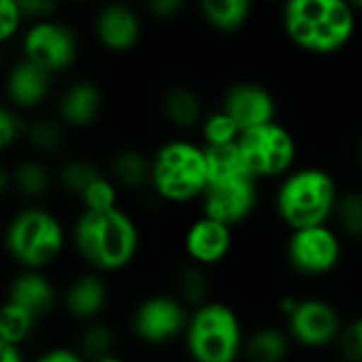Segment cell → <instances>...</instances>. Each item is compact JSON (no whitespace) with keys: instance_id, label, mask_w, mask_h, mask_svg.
<instances>
[{"instance_id":"obj_1","label":"cell","mask_w":362,"mask_h":362,"mask_svg":"<svg viewBox=\"0 0 362 362\" xmlns=\"http://www.w3.org/2000/svg\"><path fill=\"white\" fill-rule=\"evenodd\" d=\"M72 246L83 263L98 274L127 269L140 252V227L121 206L104 212H85L72 225Z\"/></svg>"},{"instance_id":"obj_2","label":"cell","mask_w":362,"mask_h":362,"mask_svg":"<svg viewBox=\"0 0 362 362\" xmlns=\"http://www.w3.org/2000/svg\"><path fill=\"white\" fill-rule=\"evenodd\" d=\"M358 13L346 0H291L282 6L288 40L312 55H333L356 34Z\"/></svg>"},{"instance_id":"obj_3","label":"cell","mask_w":362,"mask_h":362,"mask_svg":"<svg viewBox=\"0 0 362 362\" xmlns=\"http://www.w3.org/2000/svg\"><path fill=\"white\" fill-rule=\"evenodd\" d=\"M341 189L335 176L320 165H301L286 174L274 197L278 218L291 229L329 225L335 218Z\"/></svg>"},{"instance_id":"obj_4","label":"cell","mask_w":362,"mask_h":362,"mask_svg":"<svg viewBox=\"0 0 362 362\" xmlns=\"http://www.w3.org/2000/svg\"><path fill=\"white\" fill-rule=\"evenodd\" d=\"M210 185L206 146L187 138H172L153 153L151 191L168 204L202 202Z\"/></svg>"},{"instance_id":"obj_5","label":"cell","mask_w":362,"mask_h":362,"mask_svg":"<svg viewBox=\"0 0 362 362\" xmlns=\"http://www.w3.org/2000/svg\"><path fill=\"white\" fill-rule=\"evenodd\" d=\"M66 242L64 223L38 204L19 208L4 229L6 255L23 272H42L53 265L62 257Z\"/></svg>"},{"instance_id":"obj_6","label":"cell","mask_w":362,"mask_h":362,"mask_svg":"<svg viewBox=\"0 0 362 362\" xmlns=\"http://www.w3.org/2000/svg\"><path fill=\"white\" fill-rule=\"evenodd\" d=\"M185 348L193 362H240L246 333L238 312L223 301H208L191 312Z\"/></svg>"},{"instance_id":"obj_7","label":"cell","mask_w":362,"mask_h":362,"mask_svg":"<svg viewBox=\"0 0 362 362\" xmlns=\"http://www.w3.org/2000/svg\"><path fill=\"white\" fill-rule=\"evenodd\" d=\"M240 153L246 168L257 180L284 178L295 170L297 161V140L288 127L274 121L240 136Z\"/></svg>"},{"instance_id":"obj_8","label":"cell","mask_w":362,"mask_h":362,"mask_svg":"<svg viewBox=\"0 0 362 362\" xmlns=\"http://www.w3.org/2000/svg\"><path fill=\"white\" fill-rule=\"evenodd\" d=\"M284 255L291 269L299 276L325 278L339 267L344 259V240L331 225L299 229L291 231Z\"/></svg>"},{"instance_id":"obj_9","label":"cell","mask_w":362,"mask_h":362,"mask_svg":"<svg viewBox=\"0 0 362 362\" xmlns=\"http://www.w3.org/2000/svg\"><path fill=\"white\" fill-rule=\"evenodd\" d=\"M21 57L55 76L74 66L78 57V36L59 19L30 23L21 34Z\"/></svg>"},{"instance_id":"obj_10","label":"cell","mask_w":362,"mask_h":362,"mask_svg":"<svg viewBox=\"0 0 362 362\" xmlns=\"http://www.w3.org/2000/svg\"><path fill=\"white\" fill-rule=\"evenodd\" d=\"M191 310H187L174 295H148L144 297L132 314L134 337L151 348H161L178 337H185L189 327Z\"/></svg>"},{"instance_id":"obj_11","label":"cell","mask_w":362,"mask_h":362,"mask_svg":"<svg viewBox=\"0 0 362 362\" xmlns=\"http://www.w3.org/2000/svg\"><path fill=\"white\" fill-rule=\"evenodd\" d=\"M259 206V180L252 174L210 180L202 197V214L231 229L246 223Z\"/></svg>"},{"instance_id":"obj_12","label":"cell","mask_w":362,"mask_h":362,"mask_svg":"<svg viewBox=\"0 0 362 362\" xmlns=\"http://www.w3.org/2000/svg\"><path fill=\"white\" fill-rule=\"evenodd\" d=\"M286 320H288L286 331L293 344L308 350H322L329 346H337L346 327L339 310L322 297L299 299L297 310Z\"/></svg>"},{"instance_id":"obj_13","label":"cell","mask_w":362,"mask_h":362,"mask_svg":"<svg viewBox=\"0 0 362 362\" xmlns=\"http://www.w3.org/2000/svg\"><path fill=\"white\" fill-rule=\"evenodd\" d=\"M221 110H225L244 134L248 129L274 123L278 102L265 85L257 81H238L223 93Z\"/></svg>"},{"instance_id":"obj_14","label":"cell","mask_w":362,"mask_h":362,"mask_svg":"<svg viewBox=\"0 0 362 362\" xmlns=\"http://www.w3.org/2000/svg\"><path fill=\"white\" fill-rule=\"evenodd\" d=\"M93 34L106 51L129 53L142 38V19L132 6L110 2L98 8L93 17Z\"/></svg>"},{"instance_id":"obj_15","label":"cell","mask_w":362,"mask_h":362,"mask_svg":"<svg viewBox=\"0 0 362 362\" xmlns=\"http://www.w3.org/2000/svg\"><path fill=\"white\" fill-rule=\"evenodd\" d=\"M182 248L191 263L210 269L229 257L233 248V229L202 214L187 227Z\"/></svg>"},{"instance_id":"obj_16","label":"cell","mask_w":362,"mask_h":362,"mask_svg":"<svg viewBox=\"0 0 362 362\" xmlns=\"http://www.w3.org/2000/svg\"><path fill=\"white\" fill-rule=\"evenodd\" d=\"M53 89V74L42 70L40 66L19 59L15 62L4 78V93H6V106H11L17 112L34 110L40 104L47 102Z\"/></svg>"},{"instance_id":"obj_17","label":"cell","mask_w":362,"mask_h":362,"mask_svg":"<svg viewBox=\"0 0 362 362\" xmlns=\"http://www.w3.org/2000/svg\"><path fill=\"white\" fill-rule=\"evenodd\" d=\"M108 284L98 272H85L72 278L62 293V305L66 314L83 325L100 320L102 312L108 305Z\"/></svg>"},{"instance_id":"obj_18","label":"cell","mask_w":362,"mask_h":362,"mask_svg":"<svg viewBox=\"0 0 362 362\" xmlns=\"http://www.w3.org/2000/svg\"><path fill=\"white\" fill-rule=\"evenodd\" d=\"M104 110V91L98 83L81 78L70 83L57 100V119L72 129L91 127Z\"/></svg>"},{"instance_id":"obj_19","label":"cell","mask_w":362,"mask_h":362,"mask_svg":"<svg viewBox=\"0 0 362 362\" xmlns=\"http://www.w3.org/2000/svg\"><path fill=\"white\" fill-rule=\"evenodd\" d=\"M57 301L62 297L55 291V284L45 276V272H19L13 276L8 288H6V303H13L25 312H30L34 318L42 320L47 318Z\"/></svg>"},{"instance_id":"obj_20","label":"cell","mask_w":362,"mask_h":362,"mask_svg":"<svg viewBox=\"0 0 362 362\" xmlns=\"http://www.w3.org/2000/svg\"><path fill=\"white\" fill-rule=\"evenodd\" d=\"M57 185V176L53 170L38 157H23L13 168L0 170V191H15L28 202L45 199L53 187Z\"/></svg>"},{"instance_id":"obj_21","label":"cell","mask_w":362,"mask_h":362,"mask_svg":"<svg viewBox=\"0 0 362 362\" xmlns=\"http://www.w3.org/2000/svg\"><path fill=\"white\" fill-rule=\"evenodd\" d=\"M106 174L121 191H132V193L146 191L151 189L153 157H146L140 148L134 146L119 148L110 157Z\"/></svg>"},{"instance_id":"obj_22","label":"cell","mask_w":362,"mask_h":362,"mask_svg":"<svg viewBox=\"0 0 362 362\" xmlns=\"http://www.w3.org/2000/svg\"><path fill=\"white\" fill-rule=\"evenodd\" d=\"M159 110H161V117L176 129L202 127V123L208 115L199 93L193 91L191 87H182V85L170 87L161 95Z\"/></svg>"},{"instance_id":"obj_23","label":"cell","mask_w":362,"mask_h":362,"mask_svg":"<svg viewBox=\"0 0 362 362\" xmlns=\"http://www.w3.org/2000/svg\"><path fill=\"white\" fill-rule=\"evenodd\" d=\"M293 352L288 331L278 327H259L246 335L244 361L246 362H286Z\"/></svg>"},{"instance_id":"obj_24","label":"cell","mask_w":362,"mask_h":362,"mask_svg":"<svg viewBox=\"0 0 362 362\" xmlns=\"http://www.w3.org/2000/svg\"><path fill=\"white\" fill-rule=\"evenodd\" d=\"M172 286H174V297L191 312L206 305L208 301H212L210 299L212 280H210L208 269L199 267L191 261L176 267L174 278H172Z\"/></svg>"},{"instance_id":"obj_25","label":"cell","mask_w":362,"mask_h":362,"mask_svg":"<svg viewBox=\"0 0 362 362\" xmlns=\"http://www.w3.org/2000/svg\"><path fill=\"white\" fill-rule=\"evenodd\" d=\"M252 13V4L248 0H204L199 2L202 19L218 34H235L240 32Z\"/></svg>"},{"instance_id":"obj_26","label":"cell","mask_w":362,"mask_h":362,"mask_svg":"<svg viewBox=\"0 0 362 362\" xmlns=\"http://www.w3.org/2000/svg\"><path fill=\"white\" fill-rule=\"evenodd\" d=\"M23 142L38 155H55L68 144V127L57 117H36L25 121Z\"/></svg>"},{"instance_id":"obj_27","label":"cell","mask_w":362,"mask_h":362,"mask_svg":"<svg viewBox=\"0 0 362 362\" xmlns=\"http://www.w3.org/2000/svg\"><path fill=\"white\" fill-rule=\"evenodd\" d=\"M115 344H117L115 329L100 318L83 325L76 337V352L87 362H95L104 356L115 354Z\"/></svg>"},{"instance_id":"obj_28","label":"cell","mask_w":362,"mask_h":362,"mask_svg":"<svg viewBox=\"0 0 362 362\" xmlns=\"http://www.w3.org/2000/svg\"><path fill=\"white\" fill-rule=\"evenodd\" d=\"M104 172L89 159L83 157H70L66 159L55 176H57V187L62 191H66L68 195H72L74 199H81V195L91 187L93 180H98Z\"/></svg>"},{"instance_id":"obj_29","label":"cell","mask_w":362,"mask_h":362,"mask_svg":"<svg viewBox=\"0 0 362 362\" xmlns=\"http://www.w3.org/2000/svg\"><path fill=\"white\" fill-rule=\"evenodd\" d=\"M38 322L40 320L34 318L30 312L4 301L2 312H0V344L21 348L36 331Z\"/></svg>"},{"instance_id":"obj_30","label":"cell","mask_w":362,"mask_h":362,"mask_svg":"<svg viewBox=\"0 0 362 362\" xmlns=\"http://www.w3.org/2000/svg\"><path fill=\"white\" fill-rule=\"evenodd\" d=\"M199 132H202V142H204L206 148L238 144L240 136H242V129L235 125V121L221 108L206 115Z\"/></svg>"},{"instance_id":"obj_31","label":"cell","mask_w":362,"mask_h":362,"mask_svg":"<svg viewBox=\"0 0 362 362\" xmlns=\"http://www.w3.org/2000/svg\"><path fill=\"white\" fill-rule=\"evenodd\" d=\"M335 223L341 238L352 242H362V191H346L341 193Z\"/></svg>"},{"instance_id":"obj_32","label":"cell","mask_w":362,"mask_h":362,"mask_svg":"<svg viewBox=\"0 0 362 362\" xmlns=\"http://www.w3.org/2000/svg\"><path fill=\"white\" fill-rule=\"evenodd\" d=\"M119 195H121V189L112 182L108 174H102L81 195L78 204L85 212H104V210L119 208Z\"/></svg>"},{"instance_id":"obj_33","label":"cell","mask_w":362,"mask_h":362,"mask_svg":"<svg viewBox=\"0 0 362 362\" xmlns=\"http://www.w3.org/2000/svg\"><path fill=\"white\" fill-rule=\"evenodd\" d=\"M337 352L341 362H362V314L346 322L337 341Z\"/></svg>"},{"instance_id":"obj_34","label":"cell","mask_w":362,"mask_h":362,"mask_svg":"<svg viewBox=\"0 0 362 362\" xmlns=\"http://www.w3.org/2000/svg\"><path fill=\"white\" fill-rule=\"evenodd\" d=\"M23 132H25V119L11 106L0 108V148L6 151L15 142H23Z\"/></svg>"},{"instance_id":"obj_35","label":"cell","mask_w":362,"mask_h":362,"mask_svg":"<svg viewBox=\"0 0 362 362\" xmlns=\"http://www.w3.org/2000/svg\"><path fill=\"white\" fill-rule=\"evenodd\" d=\"M23 21H25V17L21 13L19 0H2L0 2V40L2 42L11 40L19 32Z\"/></svg>"},{"instance_id":"obj_36","label":"cell","mask_w":362,"mask_h":362,"mask_svg":"<svg viewBox=\"0 0 362 362\" xmlns=\"http://www.w3.org/2000/svg\"><path fill=\"white\" fill-rule=\"evenodd\" d=\"M19 6H21L25 21L30 23L55 19V13L59 8L53 0H19Z\"/></svg>"},{"instance_id":"obj_37","label":"cell","mask_w":362,"mask_h":362,"mask_svg":"<svg viewBox=\"0 0 362 362\" xmlns=\"http://www.w3.org/2000/svg\"><path fill=\"white\" fill-rule=\"evenodd\" d=\"M185 8H187V2L185 0H153V2L146 4V11L155 19H161V21L178 17Z\"/></svg>"},{"instance_id":"obj_38","label":"cell","mask_w":362,"mask_h":362,"mask_svg":"<svg viewBox=\"0 0 362 362\" xmlns=\"http://www.w3.org/2000/svg\"><path fill=\"white\" fill-rule=\"evenodd\" d=\"M34 362H87L76 348H64V346H55L45 350L42 354H38V358Z\"/></svg>"},{"instance_id":"obj_39","label":"cell","mask_w":362,"mask_h":362,"mask_svg":"<svg viewBox=\"0 0 362 362\" xmlns=\"http://www.w3.org/2000/svg\"><path fill=\"white\" fill-rule=\"evenodd\" d=\"M0 362H25L21 348L17 346H8V344H0Z\"/></svg>"},{"instance_id":"obj_40","label":"cell","mask_w":362,"mask_h":362,"mask_svg":"<svg viewBox=\"0 0 362 362\" xmlns=\"http://www.w3.org/2000/svg\"><path fill=\"white\" fill-rule=\"evenodd\" d=\"M95 362H125L121 356H117V354H110V356H104V358H100V361Z\"/></svg>"},{"instance_id":"obj_41","label":"cell","mask_w":362,"mask_h":362,"mask_svg":"<svg viewBox=\"0 0 362 362\" xmlns=\"http://www.w3.org/2000/svg\"><path fill=\"white\" fill-rule=\"evenodd\" d=\"M352 4H354V8H356V13L361 15V13H362V0H356V2H352Z\"/></svg>"},{"instance_id":"obj_42","label":"cell","mask_w":362,"mask_h":362,"mask_svg":"<svg viewBox=\"0 0 362 362\" xmlns=\"http://www.w3.org/2000/svg\"><path fill=\"white\" fill-rule=\"evenodd\" d=\"M358 163H361V168H362V140H361V144H358Z\"/></svg>"}]
</instances>
